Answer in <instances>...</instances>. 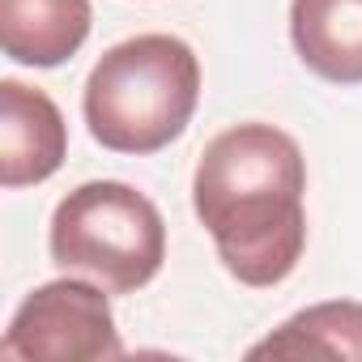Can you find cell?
Segmentation results:
<instances>
[{
  "mask_svg": "<svg viewBox=\"0 0 362 362\" xmlns=\"http://www.w3.org/2000/svg\"><path fill=\"white\" fill-rule=\"evenodd\" d=\"M307 162L290 132L235 124L218 132L192 175V209L239 286H281L307 247Z\"/></svg>",
  "mask_w": 362,
  "mask_h": 362,
  "instance_id": "cell-1",
  "label": "cell"
},
{
  "mask_svg": "<svg viewBox=\"0 0 362 362\" xmlns=\"http://www.w3.org/2000/svg\"><path fill=\"white\" fill-rule=\"evenodd\" d=\"M201 103V60L175 35H136L103 52L86 77L90 136L111 153H158L184 136Z\"/></svg>",
  "mask_w": 362,
  "mask_h": 362,
  "instance_id": "cell-2",
  "label": "cell"
},
{
  "mask_svg": "<svg viewBox=\"0 0 362 362\" xmlns=\"http://www.w3.org/2000/svg\"><path fill=\"white\" fill-rule=\"evenodd\" d=\"M47 247L56 269L90 277L107 294H132L166 260V222L145 192L119 179H94L56 205Z\"/></svg>",
  "mask_w": 362,
  "mask_h": 362,
  "instance_id": "cell-3",
  "label": "cell"
},
{
  "mask_svg": "<svg viewBox=\"0 0 362 362\" xmlns=\"http://www.w3.org/2000/svg\"><path fill=\"white\" fill-rule=\"evenodd\" d=\"M119 354L124 341L107 294L98 290V281H73V273L26 294L0 341V358L26 362H103Z\"/></svg>",
  "mask_w": 362,
  "mask_h": 362,
  "instance_id": "cell-4",
  "label": "cell"
},
{
  "mask_svg": "<svg viewBox=\"0 0 362 362\" xmlns=\"http://www.w3.org/2000/svg\"><path fill=\"white\" fill-rule=\"evenodd\" d=\"M69 153V124L60 107L13 77L0 81V184L30 188L52 179Z\"/></svg>",
  "mask_w": 362,
  "mask_h": 362,
  "instance_id": "cell-5",
  "label": "cell"
},
{
  "mask_svg": "<svg viewBox=\"0 0 362 362\" xmlns=\"http://www.w3.org/2000/svg\"><path fill=\"white\" fill-rule=\"evenodd\" d=\"M90 0H0V47L26 69H60L90 39Z\"/></svg>",
  "mask_w": 362,
  "mask_h": 362,
  "instance_id": "cell-6",
  "label": "cell"
},
{
  "mask_svg": "<svg viewBox=\"0 0 362 362\" xmlns=\"http://www.w3.org/2000/svg\"><path fill=\"white\" fill-rule=\"evenodd\" d=\"M290 39L315 77L362 86V0H294Z\"/></svg>",
  "mask_w": 362,
  "mask_h": 362,
  "instance_id": "cell-7",
  "label": "cell"
},
{
  "mask_svg": "<svg viewBox=\"0 0 362 362\" xmlns=\"http://www.w3.org/2000/svg\"><path fill=\"white\" fill-rule=\"evenodd\" d=\"M358 358L362 362V303L337 298L290 315L273 337L252 345V358Z\"/></svg>",
  "mask_w": 362,
  "mask_h": 362,
  "instance_id": "cell-8",
  "label": "cell"
}]
</instances>
